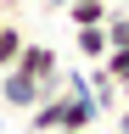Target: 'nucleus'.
<instances>
[{
  "label": "nucleus",
  "mask_w": 129,
  "mask_h": 134,
  "mask_svg": "<svg viewBox=\"0 0 129 134\" xmlns=\"http://www.w3.org/2000/svg\"><path fill=\"white\" fill-rule=\"evenodd\" d=\"M45 95H51V90H45L34 73H23V67H6V73H0V106H6V112H28Z\"/></svg>",
  "instance_id": "nucleus-1"
},
{
  "label": "nucleus",
  "mask_w": 129,
  "mask_h": 134,
  "mask_svg": "<svg viewBox=\"0 0 129 134\" xmlns=\"http://www.w3.org/2000/svg\"><path fill=\"white\" fill-rule=\"evenodd\" d=\"M11 67H23V73H34V78H39V84H45L51 95L62 90V62H56V50H51V45H39V39H28V45H23V56L11 62Z\"/></svg>",
  "instance_id": "nucleus-2"
},
{
  "label": "nucleus",
  "mask_w": 129,
  "mask_h": 134,
  "mask_svg": "<svg viewBox=\"0 0 129 134\" xmlns=\"http://www.w3.org/2000/svg\"><path fill=\"white\" fill-rule=\"evenodd\" d=\"M23 117H28V134H51V129H68V90H56V95L34 100V106H28Z\"/></svg>",
  "instance_id": "nucleus-3"
},
{
  "label": "nucleus",
  "mask_w": 129,
  "mask_h": 134,
  "mask_svg": "<svg viewBox=\"0 0 129 134\" xmlns=\"http://www.w3.org/2000/svg\"><path fill=\"white\" fill-rule=\"evenodd\" d=\"M73 50H79V56H84L90 67H95V62H107V50H112V39H107V23L73 28Z\"/></svg>",
  "instance_id": "nucleus-4"
},
{
  "label": "nucleus",
  "mask_w": 129,
  "mask_h": 134,
  "mask_svg": "<svg viewBox=\"0 0 129 134\" xmlns=\"http://www.w3.org/2000/svg\"><path fill=\"white\" fill-rule=\"evenodd\" d=\"M68 23L73 28H90V23H107V11H112V0H68Z\"/></svg>",
  "instance_id": "nucleus-5"
},
{
  "label": "nucleus",
  "mask_w": 129,
  "mask_h": 134,
  "mask_svg": "<svg viewBox=\"0 0 129 134\" xmlns=\"http://www.w3.org/2000/svg\"><path fill=\"white\" fill-rule=\"evenodd\" d=\"M23 45H28V34H23V28L6 17V23H0V73H6V67L23 56Z\"/></svg>",
  "instance_id": "nucleus-6"
},
{
  "label": "nucleus",
  "mask_w": 129,
  "mask_h": 134,
  "mask_svg": "<svg viewBox=\"0 0 129 134\" xmlns=\"http://www.w3.org/2000/svg\"><path fill=\"white\" fill-rule=\"evenodd\" d=\"M101 67H107V73H112V78H118V84H123V78H129V39H123V45H112Z\"/></svg>",
  "instance_id": "nucleus-7"
},
{
  "label": "nucleus",
  "mask_w": 129,
  "mask_h": 134,
  "mask_svg": "<svg viewBox=\"0 0 129 134\" xmlns=\"http://www.w3.org/2000/svg\"><path fill=\"white\" fill-rule=\"evenodd\" d=\"M118 134H129V100L118 106Z\"/></svg>",
  "instance_id": "nucleus-8"
},
{
  "label": "nucleus",
  "mask_w": 129,
  "mask_h": 134,
  "mask_svg": "<svg viewBox=\"0 0 129 134\" xmlns=\"http://www.w3.org/2000/svg\"><path fill=\"white\" fill-rule=\"evenodd\" d=\"M45 6H51V11H62V6H68V0H45Z\"/></svg>",
  "instance_id": "nucleus-9"
},
{
  "label": "nucleus",
  "mask_w": 129,
  "mask_h": 134,
  "mask_svg": "<svg viewBox=\"0 0 129 134\" xmlns=\"http://www.w3.org/2000/svg\"><path fill=\"white\" fill-rule=\"evenodd\" d=\"M51 134H84V129H51Z\"/></svg>",
  "instance_id": "nucleus-10"
},
{
  "label": "nucleus",
  "mask_w": 129,
  "mask_h": 134,
  "mask_svg": "<svg viewBox=\"0 0 129 134\" xmlns=\"http://www.w3.org/2000/svg\"><path fill=\"white\" fill-rule=\"evenodd\" d=\"M118 95H123V100H129V78H123V84H118Z\"/></svg>",
  "instance_id": "nucleus-11"
}]
</instances>
